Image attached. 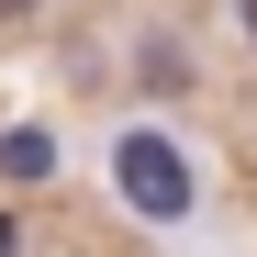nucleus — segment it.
<instances>
[{
    "label": "nucleus",
    "mask_w": 257,
    "mask_h": 257,
    "mask_svg": "<svg viewBox=\"0 0 257 257\" xmlns=\"http://www.w3.org/2000/svg\"><path fill=\"white\" fill-rule=\"evenodd\" d=\"M135 190H146L157 212H168V201H190V179L168 168V146H157V135H135Z\"/></svg>",
    "instance_id": "f257e3e1"
},
{
    "label": "nucleus",
    "mask_w": 257,
    "mask_h": 257,
    "mask_svg": "<svg viewBox=\"0 0 257 257\" xmlns=\"http://www.w3.org/2000/svg\"><path fill=\"white\" fill-rule=\"evenodd\" d=\"M179 78H190V56H179V45L157 34V45H146V90H179Z\"/></svg>",
    "instance_id": "f03ea898"
},
{
    "label": "nucleus",
    "mask_w": 257,
    "mask_h": 257,
    "mask_svg": "<svg viewBox=\"0 0 257 257\" xmlns=\"http://www.w3.org/2000/svg\"><path fill=\"white\" fill-rule=\"evenodd\" d=\"M0 12H34V0H0Z\"/></svg>",
    "instance_id": "7ed1b4c3"
}]
</instances>
